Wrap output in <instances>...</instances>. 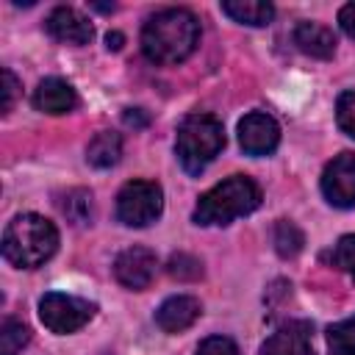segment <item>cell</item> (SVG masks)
Returning a JSON list of instances; mask_svg holds the SVG:
<instances>
[{
  "label": "cell",
  "instance_id": "cell-4",
  "mask_svg": "<svg viewBox=\"0 0 355 355\" xmlns=\"http://www.w3.org/2000/svg\"><path fill=\"white\" fill-rule=\"evenodd\" d=\"M225 147V128L214 114H189L178 125L175 153L189 175H200Z\"/></svg>",
  "mask_w": 355,
  "mask_h": 355
},
{
  "label": "cell",
  "instance_id": "cell-9",
  "mask_svg": "<svg viewBox=\"0 0 355 355\" xmlns=\"http://www.w3.org/2000/svg\"><path fill=\"white\" fill-rule=\"evenodd\" d=\"M239 144L247 155H269L280 144V128L269 114L252 111L239 122Z\"/></svg>",
  "mask_w": 355,
  "mask_h": 355
},
{
  "label": "cell",
  "instance_id": "cell-14",
  "mask_svg": "<svg viewBox=\"0 0 355 355\" xmlns=\"http://www.w3.org/2000/svg\"><path fill=\"white\" fill-rule=\"evenodd\" d=\"M294 44H297L305 55L327 61V58L336 55V44H338V42H336V33H333L327 25L302 19V22H297V28H294Z\"/></svg>",
  "mask_w": 355,
  "mask_h": 355
},
{
  "label": "cell",
  "instance_id": "cell-24",
  "mask_svg": "<svg viewBox=\"0 0 355 355\" xmlns=\"http://www.w3.org/2000/svg\"><path fill=\"white\" fill-rule=\"evenodd\" d=\"M197 355H241V352H239L233 338H227V336H208L197 347Z\"/></svg>",
  "mask_w": 355,
  "mask_h": 355
},
{
  "label": "cell",
  "instance_id": "cell-25",
  "mask_svg": "<svg viewBox=\"0 0 355 355\" xmlns=\"http://www.w3.org/2000/svg\"><path fill=\"white\" fill-rule=\"evenodd\" d=\"M17 94H19V80H17V75H14L8 67H3V114H11V108H14V103H17Z\"/></svg>",
  "mask_w": 355,
  "mask_h": 355
},
{
  "label": "cell",
  "instance_id": "cell-8",
  "mask_svg": "<svg viewBox=\"0 0 355 355\" xmlns=\"http://www.w3.org/2000/svg\"><path fill=\"white\" fill-rule=\"evenodd\" d=\"M155 266H158V258H155L153 250H147V247H128L114 261V277L125 288L141 291V288H147L153 283Z\"/></svg>",
  "mask_w": 355,
  "mask_h": 355
},
{
  "label": "cell",
  "instance_id": "cell-16",
  "mask_svg": "<svg viewBox=\"0 0 355 355\" xmlns=\"http://www.w3.org/2000/svg\"><path fill=\"white\" fill-rule=\"evenodd\" d=\"M119 155H122V136L116 130H100L86 147V161L97 169L114 166Z\"/></svg>",
  "mask_w": 355,
  "mask_h": 355
},
{
  "label": "cell",
  "instance_id": "cell-21",
  "mask_svg": "<svg viewBox=\"0 0 355 355\" xmlns=\"http://www.w3.org/2000/svg\"><path fill=\"white\" fill-rule=\"evenodd\" d=\"M31 341V327L19 319H6L0 327V355H19Z\"/></svg>",
  "mask_w": 355,
  "mask_h": 355
},
{
  "label": "cell",
  "instance_id": "cell-17",
  "mask_svg": "<svg viewBox=\"0 0 355 355\" xmlns=\"http://www.w3.org/2000/svg\"><path fill=\"white\" fill-rule=\"evenodd\" d=\"M58 208L78 227L92 225V219H94V202H92V191L89 189H72V191H67L58 200Z\"/></svg>",
  "mask_w": 355,
  "mask_h": 355
},
{
  "label": "cell",
  "instance_id": "cell-15",
  "mask_svg": "<svg viewBox=\"0 0 355 355\" xmlns=\"http://www.w3.org/2000/svg\"><path fill=\"white\" fill-rule=\"evenodd\" d=\"M222 14H227L233 22L250 25V28H263L275 17V6L263 0H225Z\"/></svg>",
  "mask_w": 355,
  "mask_h": 355
},
{
  "label": "cell",
  "instance_id": "cell-20",
  "mask_svg": "<svg viewBox=\"0 0 355 355\" xmlns=\"http://www.w3.org/2000/svg\"><path fill=\"white\" fill-rule=\"evenodd\" d=\"M322 261L336 266V269H341V272H347L355 280V233L341 236L327 252H322Z\"/></svg>",
  "mask_w": 355,
  "mask_h": 355
},
{
  "label": "cell",
  "instance_id": "cell-22",
  "mask_svg": "<svg viewBox=\"0 0 355 355\" xmlns=\"http://www.w3.org/2000/svg\"><path fill=\"white\" fill-rule=\"evenodd\" d=\"M166 272L178 280H197V277H202V263L189 252H175L166 261Z\"/></svg>",
  "mask_w": 355,
  "mask_h": 355
},
{
  "label": "cell",
  "instance_id": "cell-5",
  "mask_svg": "<svg viewBox=\"0 0 355 355\" xmlns=\"http://www.w3.org/2000/svg\"><path fill=\"white\" fill-rule=\"evenodd\" d=\"M164 211V191L155 180H128L116 194V219L128 227H147Z\"/></svg>",
  "mask_w": 355,
  "mask_h": 355
},
{
  "label": "cell",
  "instance_id": "cell-19",
  "mask_svg": "<svg viewBox=\"0 0 355 355\" xmlns=\"http://www.w3.org/2000/svg\"><path fill=\"white\" fill-rule=\"evenodd\" d=\"M327 355H355V316L327 327Z\"/></svg>",
  "mask_w": 355,
  "mask_h": 355
},
{
  "label": "cell",
  "instance_id": "cell-26",
  "mask_svg": "<svg viewBox=\"0 0 355 355\" xmlns=\"http://www.w3.org/2000/svg\"><path fill=\"white\" fill-rule=\"evenodd\" d=\"M338 25H341V31H344L349 39H355V0L347 3V6H341V11H338Z\"/></svg>",
  "mask_w": 355,
  "mask_h": 355
},
{
  "label": "cell",
  "instance_id": "cell-11",
  "mask_svg": "<svg viewBox=\"0 0 355 355\" xmlns=\"http://www.w3.org/2000/svg\"><path fill=\"white\" fill-rule=\"evenodd\" d=\"M44 28H47V33H50L55 42L72 44V47L89 44L92 36H94L92 22H89L80 11H75V8H69V6L53 8V11L47 14V19H44Z\"/></svg>",
  "mask_w": 355,
  "mask_h": 355
},
{
  "label": "cell",
  "instance_id": "cell-7",
  "mask_svg": "<svg viewBox=\"0 0 355 355\" xmlns=\"http://www.w3.org/2000/svg\"><path fill=\"white\" fill-rule=\"evenodd\" d=\"M322 194L336 208L355 205V153L336 155L322 172Z\"/></svg>",
  "mask_w": 355,
  "mask_h": 355
},
{
  "label": "cell",
  "instance_id": "cell-6",
  "mask_svg": "<svg viewBox=\"0 0 355 355\" xmlns=\"http://www.w3.org/2000/svg\"><path fill=\"white\" fill-rule=\"evenodd\" d=\"M97 305L75 297V294H61V291H50L39 300V319L50 333L67 336L80 330L83 324H89V319L94 316Z\"/></svg>",
  "mask_w": 355,
  "mask_h": 355
},
{
  "label": "cell",
  "instance_id": "cell-2",
  "mask_svg": "<svg viewBox=\"0 0 355 355\" xmlns=\"http://www.w3.org/2000/svg\"><path fill=\"white\" fill-rule=\"evenodd\" d=\"M58 250V230L39 214H19L6 225L3 258L17 269H36Z\"/></svg>",
  "mask_w": 355,
  "mask_h": 355
},
{
  "label": "cell",
  "instance_id": "cell-3",
  "mask_svg": "<svg viewBox=\"0 0 355 355\" xmlns=\"http://www.w3.org/2000/svg\"><path fill=\"white\" fill-rule=\"evenodd\" d=\"M261 186L247 175H230L208 189L194 205V225H230L239 216L252 214L261 205Z\"/></svg>",
  "mask_w": 355,
  "mask_h": 355
},
{
  "label": "cell",
  "instance_id": "cell-23",
  "mask_svg": "<svg viewBox=\"0 0 355 355\" xmlns=\"http://www.w3.org/2000/svg\"><path fill=\"white\" fill-rule=\"evenodd\" d=\"M336 122L338 128L355 139V92H344L338 94V103H336Z\"/></svg>",
  "mask_w": 355,
  "mask_h": 355
},
{
  "label": "cell",
  "instance_id": "cell-1",
  "mask_svg": "<svg viewBox=\"0 0 355 355\" xmlns=\"http://www.w3.org/2000/svg\"><path fill=\"white\" fill-rule=\"evenodd\" d=\"M200 44V19L189 8H164L141 28V53L150 64L175 67Z\"/></svg>",
  "mask_w": 355,
  "mask_h": 355
},
{
  "label": "cell",
  "instance_id": "cell-10",
  "mask_svg": "<svg viewBox=\"0 0 355 355\" xmlns=\"http://www.w3.org/2000/svg\"><path fill=\"white\" fill-rule=\"evenodd\" d=\"M311 338L313 324L308 319H288L261 344V355H316Z\"/></svg>",
  "mask_w": 355,
  "mask_h": 355
},
{
  "label": "cell",
  "instance_id": "cell-28",
  "mask_svg": "<svg viewBox=\"0 0 355 355\" xmlns=\"http://www.w3.org/2000/svg\"><path fill=\"white\" fill-rule=\"evenodd\" d=\"M122 42H125V36H122V33H116V31L105 36V44H108V50H119V47H122Z\"/></svg>",
  "mask_w": 355,
  "mask_h": 355
},
{
  "label": "cell",
  "instance_id": "cell-27",
  "mask_svg": "<svg viewBox=\"0 0 355 355\" xmlns=\"http://www.w3.org/2000/svg\"><path fill=\"white\" fill-rule=\"evenodd\" d=\"M122 119H125V125H130V128H144V125L150 122V116H147L141 108H128Z\"/></svg>",
  "mask_w": 355,
  "mask_h": 355
},
{
  "label": "cell",
  "instance_id": "cell-13",
  "mask_svg": "<svg viewBox=\"0 0 355 355\" xmlns=\"http://www.w3.org/2000/svg\"><path fill=\"white\" fill-rule=\"evenodd\" d=\"M75 105H78V94H75V89H72L67 80H61V78H44V80L36 86V92H33V108L42 111V114L58 116V114L75 111Z\"/></svg>",
  "mask_w": 355,
  "mask_h": 355
},
{
  "label": "cell",
  "instance_id": "cell-29",
  "mask_svg": "<svg viewBox=\"0 0 355 355\" xmlns=\"http://www.w3.org/2000/svg\"><path fill=\"white\" fill-rule=\"evenodd\" d=\"M92 8H94V11H103V14H108V11H114L116 6H108V3H92Z\"/></svg>",
  "mask_w": 355,
  "mask_h": 355
},
{
  "label": "cell",
  "instance_id": "cell-18",
  "mask_svg": "<svg viewBox=\"0 0 355 355\" xmlns=\"http://www.w3.org/2000/svg\"><path fill=\"white\" fill-rule=\"evenodd\" d=\"M272 241H275V250H277L280 258H294L305 247V236H302V230L291 219H277Z\"/></svg>",
  "mask_w": 355,
  "mask_h": 355
},
{
  "label": "cell",
  "instance_id": "cell-12",
  "mask_svg": "<svg viewBox=\"0 0 355 355\" xmlns=\"http://www.w3.org/2000/svg\"><path fill=\"white\" fill-rule=\"evenodd\" d=\"M202 313V305L197 297L191 294H175L169 300H164L155 311V324L164 333H183L189 330Z\"/></svg>",
  "mask_w": 355,
  "mask_h": 355
}]
</instances>
